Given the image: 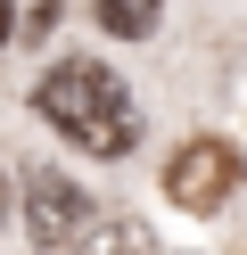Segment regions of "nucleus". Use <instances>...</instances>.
<instances>
[{
  "mask_svg": "<svg viewBox=\"0 0 247 255\" xmlns=\"http://www.w3.org/2000/svg\"><path fill=\"white\" fill-rule=\"evenodd\" d=\"M157 8H165V0H91V17L107 25L115 41H148V33H157Z\"/></svg>",
  "mask_w": 247,
  "mask_h": 255,
  "instance_id": "39448f33",
  "label": "nucleus"
},
{
  "mask_svg": "<svg viewBox=\"0 0 247 255\" xmlns=\"http://www.w3.org/2000/svg\"><path fill=\"white\" fill-rule=\"evenodd\" d=\"M33 116L58 124L74 148L91 156H132L140 148V107H132L124 74L99 66V58H58V66L33 83Z\"/></svg>",
  "mask_w": 247,
  "mask_h": 255,
  "instance_id": "f257e3e1",
  "label": "nucleus"
},
{
  "mask_svg": "<svg viewBox=\"0 0 247 255\" xmlns=\"http://www.w3.org/2000/svg\"><path fill=\"white\" fill-rule=\"evenodd\" d=\"M8 33H16V8H8V0H0V50H8Z\"/></svg>",
  "mask_w": 247,
  "mask_h": 255,
  "instance_id": "423d86ee",
  "label": "nucleus"
},
{
  "mask_svg": "<svg viewBox=\"0 0 247 255\" xmlns=\"http://www.w3.org/2000/svg\"><path fill=\"white\" fill-rule=\"evenodd\" d=\"M231 189H239V148L231 140H181L165 156V198L190 206V214H214Z\"/></svg>",
  "mask_w": 247,
  "mask_h": 255,
  "instance_id": "7ed1b4c3",
  "label": "nucleus"
},
{
  "mask_svg": "<svg viewBox=\"0 0 247 255\" xmlns=\"http://www.w3.org/2000/svg\"><path fill=\"white\" fill-rule=\"evenodd\" d=\"M16 206H25V239H33V247H58V255L99 222V214H91V198H82L66 173H49V165H33V173H25Z\"/></svg>",
  "mask_w": 247,
  "mask_h": 255,
  "instance_id": "f03ea898",
  "label": "nucleus"
},
{
  "mask_svg": "<svg viewBox=\"0 0 247 255\" xmlns=\"http://www.w3.org/2000/svg\"><path fill=\"white\" fill-rule=\"evenodd\" d=\"M66 255H157V231H148L140 214H99Z\"/></svg>",
  "mask_w": 247,
  "mask_h": 255,
  "instance_id": "20e7f679",
  "label": "nucleus"
}]
</instances>
